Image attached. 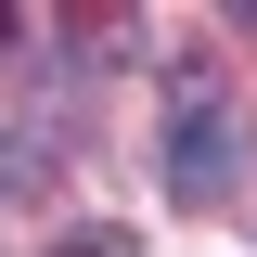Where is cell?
<instances>
[{"mask_svg":"<svg viewBox=\"0 0 257 257\" xmlns=\"http://www.w3.org/2000/svg\"><path fill=\"white\" fill-rule=\"evenodd\" d=\"M167 193H180V206H231V193H244V103L193 90L180 116H167Z\"/></svg>","mask_w":257,"mask_h":257,"instance_id":"6da1fadb","label":"cell"},{"mask_svg":"<svg viewBox=\"0 0 257 257\" xmlns=\"http://www.w3.org/2000/svg\"><path fill=\"white\" fill-rule=\"evenodd\" d=\"M52 257H142V244H128V231H64Z\"/></svg>","mask_w":257,"mask_h":257,"instance_id":"7a4b0ae2","label":"cell"}]
</instances>
